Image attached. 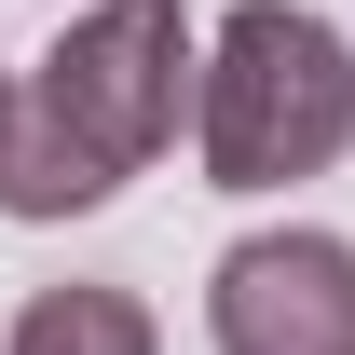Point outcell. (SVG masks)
Masks as SVG:
<instances>
[{
  "label": "cell",
  "mask_w": 355,
  "mask_h": 355,
  "mask_svg": "<svg viewBox=\"0 0 355 355\" xmlns=\"http://www.w3.org/2000/svg\"><path fill=\"white\" fill-rule=\"evenodd\" d=\"M0 123H14V83H0Z\"/></svg>",
  "instance_id": "cell-5"
},
{
  "label": "cell",
  "mask_w": 355,
  "mask_h": 355,
  "mask_svg": "<svg viewBox=\"0 0 355 355\" xmlns=\"http://www.w3.org/2000/svg\"><path fill=\"white\" fill-rule=\"evenodd\" d=\"M355 137V42L301 0H232L219 42H191V150L219 191L328 178Z\"/></svg>",
  "instance_id": "cell-2"
},
{
  "label": "cell",
  "mask_w": 355,
  "mask_h": 355,
  "mask_svg": "<svg viewBox=\"0 0 355 355\" xmlns=\"http://www.w3.org/2000/svg\"><path fill=\"white\" fill-rule=\"evenodd\" d=\"M191 123V28L178 0H96L42 42V69L14 83L0 123V219H83L123 178L164 164V137Z\"/></svg>",
  "instance_id": "cell-1"
},
{
  "label": "cell",
  "mask_w": 355,
  "mask_h": 355,
  "mask_svg": "<svg viewBox=\"0 0 355 355\" xmlns=\"http://www.w3.org/2000/svg\"><path fill=\"white\" fill-rule=\"evenodd\" d=\"M0 355H164V328H150V301H137V287L69 273V287H42V301L14 314V342H0Z\"/></svg>",
  "instance_id": "cell-4"
},
{
  "label": "cell",
  "mask_w": 355,
  "mask_h": 355,
  "mask_svg": "<svg viewBox=\"0 0 355 355\" xmlns=\"http://www.w3.org/2000/svg\"><path fill=\"white\" fill-rule=\"evenodd\" d=\"M219 355H355V246L342 232H246L205 273Z\"/></svg>",
  "instance_id": "cell-3"
}]
</instances>
